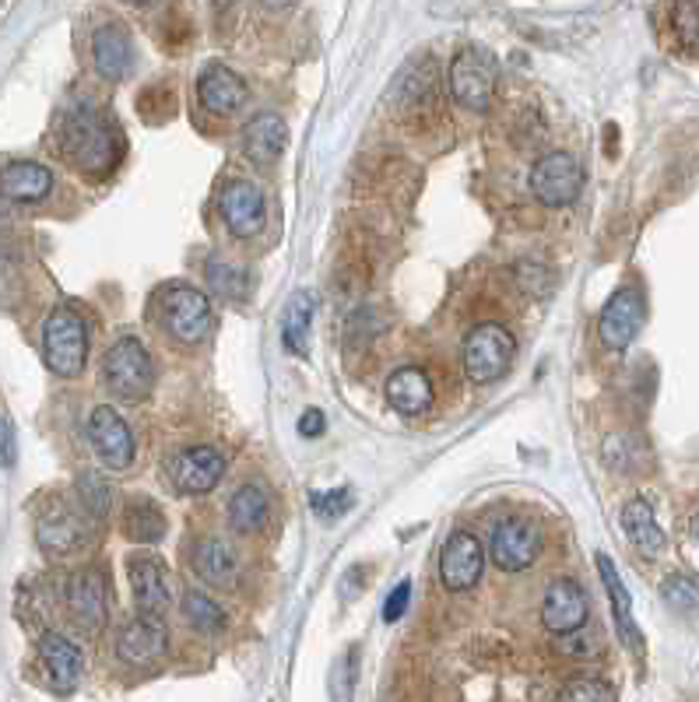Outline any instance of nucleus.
<instances>
[{"label":"nucleus","instance_id":"7c9ffc66","mask_svg":"<svg viewBox=\"0 0 699 702\" xmlns=\"http://www.w3.org/2000/svg\"><path fill=\"white\" fill-rule=\"evenodd\" d=\"M180 608H183V618L204 636H215V633L225 629V612L215 604V597H207L201 591H186Z\"/></svg>","mask_w":699,"mask_h":702},{"label":"nucleus","instance_id":"f03ea898","mask_svg":"<svg viewBox=\"0 0 699 702\" xmlns=\"http://www.w3.org/2000/svg\"><path fill=\"white\" fill-rule=\"evenodd\" d=\"M43 358L56 376H78L88 363V327L85 320L61 306L43 324Z\"/></svg>","mask_w":699,"mask_h":702},{"label":"nucleus","instance_id":"f3484780","mask_svg":"<svg viewBox=\"0 0 699 702\" xmlns=\"http://www.w3.org/2000/svg\"><path fill=\"white\" fill-rule=\"evenodd\" d=\"M165 629H162V618H144L138 615L135 622L120 625L117 633V657L135 663V668H144V663L159 660L165 654Z\"/></svg>","mask_w":699,"mask_h":702},{"label":"nucleus","instance_id":"5701e85b","mask_svg":"<svg viewBox=\"0 0 699 702\" xmlns=\"http://www.w3.org/2000/svg\"><path fill=\"white\" fill-rule=\"evenodd\" d=\"M289 144V127L278 112H257V117L243 127V151L257 165H271L281 159Z\"/></svg>","mask_w":699,"mask_h":702},{"label":"nucleus","instance_id":"bb28decb","mask_svg":"<svg viewBox=\"0 0 699 702\" xmlns=\"http://www.w3.org/2000/svg\"><path fill=\"white\" fill-rule=\"evenodd\" d=\"M598 573H601V583H604V591H609L612 597V612H615V629L622 636V642L633 650H639V629H636V622H633V601H630V591H626V583H622L619 576V569L609 555H598Z\"/></svg>","mask_w":699,"mask_h":702},{"label":"nucleus","instance_id":"ea45409f","mask_svg":"<svg viewBox=\"0 0 699 702\" xmlns=\"http://www.w3.org/2000/svg\"><path fill=\"white\" fill-rule=\"evenodd\" d=\"M264 4H268V8H289L292 0H264Z\"/></svg>","mask_w":699,"mask_h":702},{"label":"nucleus","instance_id":"ddd939ff","mask_svg":"<svg viewBox=\"0 0 699 702\" xmlns=\"http://www.w3.org/2000/svg\"><path fill=\"white\" fill-rule=\"evenodd\" d=\"M222 222L229 225V233L239 239H250L264 229V194L250 180H233L218 197Z\"/></svg>","mask_w":699,"mask_h":702},{"label":"nucleus","instance_id":"412c9836","mask_svg":"<svg viewBox=\"0 0 699 702\" xmlns=\"http://www.w3.org/2000/svg\"><path fill=\"white\" fill-rule=\"evenodd\" d=\"M384 397H387V404L398 411V414H405V419H415V414L429 411V404H432V384H429V376L422 369L401 366V369H394L387 376Z\"/></svg>","mask_w":699,"mask_h":702},{"label":"nucleus","instance_id":"393cba45","mask_svg":"<svg viewBox=\"0 0 699 702\" xmlns=\"http://www.w3.org/2000/svg\"><path fill=\"white\" fill-rule=\"evenodd\" d=\"M622 530H626V538L633 541V548L639 555H647V559H657L660 552H665V530H660L657 517H654V509L647 499H630L626 506H622Z\"/></svg>","mask_w":699,"mask_h":702},{"label":"nucleus","instance_id":"c85d7f7f","mask_svg":"<svg viewBox=\"0 0 699 702\" xmlns=\"http://www.w3.org/2000/svg\"><path fill=\"white\" fill-rule=\"evenodd\" d=\"M123 534L130 541H141V544H155L165 538V514L159 503H151L144 496L130 499L127 503V514H123Z\"/></svg>","mask_w":699,"mask_h":702},{"label":"nucleus","instance_id":"4468645a","mask_svg":"<svg viewBox=\"0 0 699 702\" xmlns=\"http://www.w3.org/2000/svg\"><path fill=\"white\" fill-rule=\"evenodd\" d=\"M482 565H485V555H482V541L475 534L458 530V534L447 538L443 555H440V576L447 583V591H471L482 576Z\"/></svg>","mask_w":699,"mask_h":702},{"label":"nucleus","instance_id":"4be33fe9","mask_svg":"<svg viewBox=\"0 0 699 702\" xmlns=\"http://www.w3.org/2000/svg\"><path fill=\"white\" fill-rule=\"evenodd\" d=\"M92 61H96V71L106 82H120L127 78L130 61H135V46H130V32L120 22L103 25L96 35H92Z\"/></svg>","mask_w":699,"mask_h":702},{"label":"nucleus","instance_id":"4c0bfd02","mask_svg":"<svg viewBox=\"0 0 699 702\" xmlns=\"http://www.w3.org/2000/svg\"><path fill=\"white\" fill-rule=\"evenodd\" d=\"M324 425H327V419H324V411H316V408H310V411H302V419H299V432L307 435V440H316L320 432H324Z\"/></svg>","mask_w":699,"mask_h":702},{"label":"nucleus","instance_id":"a211bd4d","mask_svg":"<svg viewBox=\"0 0 699 702\" xmlns=\"http://www.w3.org/2000/svg\"><path fill=\"white\" fill-rule=\"evenodd\" d=\"M40 657L46 663V674H50V685L53 692L61 695H71L74 689H78L82 681V671H85V660H82V650L74 647V642L61 633H46L40 639Z\"/></svg>","mask_w":699,"mask_h":702},{"label":"nucleus","instance_id":"9b49d317","mask_svg":"<svg viewBox=\"0 0 699 702\" xmlns=\"http://www.w3.org/2000/svg\"><path fill=\"white\" fill-rule=\"evenodd\" d=\"M541 622L556 636L580 633L588 625V594L573 580H552L541 597Z\"/></svg>","mask_w":699,"mask_h":702},{"label":"nucleus","instance_id":"f8f14e48","mask_svg":"<svg viewBox=\"0 0 699 702\" xmlns=\"http://www.w3.org/2000/svg\"><path fill=\"white\" fill-rule=\"evenodd\" d=\"M130 591H135V608L144 618H162L173 604V591H169V576L159 559L151 555H135L127 562Z\"/></svg>","mask_w":699,"mask_h":702},{"label":"nucleus","instance_id":"a19ab883","mask_svg":"<svg viewBox=\"0 0 699 702\" xmlns=\"http://www.w3.org/2000/svg\"><path fill=\"white\" fill-rule=\"evenodd\" d=\"M127 4H138V8H148V4H155V0H127Z\"/></svg>","mask_w":699,"mask_h":702},{"label":"nucleus","instance_id":"e433bc0d","mask_svg":"<svg viewBox=\"0 0 699 702\" xmlns=\"http://www.w3.org/2000/svg\"><path fill=\"white\" fill-rule=\"evenodd\" d=\"M408 604H411V583L405 580V583H398L387 594V601H384V622H398L408 612Z\"/></svg>","mask_w":699,"mask_h":702},{"label":"nucleus","instance_id":"f704fd0d","mask_svg":"<svg viewBox=\"0 0 699 702\" xmlns=\"http://www.w3.org/2000/svg\"><path fill=\"white\" fill-rule=\"evenodd\" d=\"M559 699H566V702H583V699H591V702H609V699H615V689L612 685H604L601 678H577V681H570V685H566L562 692H559Z\"/></svg>","mask_w":699,"mask_h":702},{"label":"nucleus","instance_id":"2f4dec72","mask_svg":"<svg viewBox=\"0 0 699 702\" xmlns=\"http://www.w3.org/2000/svg\"><path fill=\"white\" fill-rule=\"evenodd\" d=\"M204 278L207 284L218 292V295H229V299H243L247 295V281L250 274L239 268V263H233L229 257H212L204 263Z\"/></svg>","mask_w":699,"mask_h":702},{"label":"nucleus","instance_id":"9d476101","mask_svg":"<svg viewBox=\"0 0 699 702\" xmlns=\"http://www.w3.org/2000/svg\"><path fill=\"white\" fill-rule=\"evenodd\" d=\"M538 555H541V530L531 520L509 517V520L496 523V530H493V562L503 569V573H520V569H531Z\"/></svg>","mask_w":699,"mask_h":702},{"label":"nucleus","instance_id":"473e14b6","mask_svg":"<svg viewBox=\"0 0 699 702\" xmlns=\"http://www.w3.org/2000/svg\"><path fill=\"white\" fill-rule=\"evenodd\" d=\"M660 597L675 615H699V583L689 576H668L660 583Z\"/></svg>","mask_w":699,"mask_h":702},{"label":"nucleus","instance_id":"7ed1b4c3","mask_svg":"<svg viewBox=\"0 0 699 702\" xmlns=\"http://www.w3.org/2000/svg\"><path fill=\"white\" fill-rule=\"evenodd\" d=\"M159 316L169 337L180 345H197L212 331V302L204 292L186 284H165L159 295Z\"/></svg>","mask_w":699,"mask_h":702},{"label":"nucleus","instance_id":"dca6fc26","mask_svg":"<svg viewBox=\"0 0 699 702\" xmlns=\"http://www.w3.org/2000/svg\"><path fill=\"white\" fill-rule=\"evenodd\" d=\"M197 99L207 112L215 117H236L247 102V85L243 78L225 64H207L197 78Z\"/></svg>","mask_w":699,"mask_h":702},{"label":"nucleus","instance_id":"423d86ee","mask_svg":"<svg viewBox=\"0 0 699 702\" xmlns=\"http://www.w3.org/2000/svg\"><path fill=\"white\" fill-rule=\"evenodd\" d=\"M450 91L464 109L485 112L496 95V61L482 46H467L450 64Z\"/></svg>","mask_w":699,"mask_h":702},{"label":"nucleus","instance_id":"a878e982","mask_svg":"<svg viewBox=\"0 0 699 702\" xmlns=\"http://www.w3.org/2000/svg\"><path fill=\"white\" fill-rule=\"evenodd\" d=\"M53 190V173L40 162H11L0 173V197L18 204H35Z\"/></svg>","mask_w":699,"mask_h":702},{"label":"nucleus","instance_id":"c9c22d12","mask_svg":"<svg viewBox=\"0 0 699 702\" xmlns=\"http://www.w3.org/2000/svg\"><path fill=\"white\" fill-rule=\"evenodd\" d=\"M78 492H82V506H85L96 520H103V517L109 514V488L96 478V474H82Z\"/></svg>","mask_w":699,"mask_h":702},{"label":"nucleus","instance_id":"0eeeda50","mask_svg":"<svg viewBox=\"0 0 699 702\" xmlns=\"http://www.w3.org/2000/svg\"><path fill=\"white\" fill-rule=\"evenodd\" d=\"M583 190V165L570 151H549L531 169V194L545 207H570Z\"/></svg>","mask_w":699,"mask_h":702},{"label":"nucleus","instance_id":"58836bf2","mask_svg":"<svg viewBox=\"0 0 699 702\" xmlns=\"http://www.w3.org/2000/svg\"><path fill=\"white\" fill-rule=\"evenodd\" d=\"M14 453H18V446H14V429H11L8 419H0V464L11 467V464H14Z\"/></svg>","mask_w":699,"mask_h":702},{"label":"nucleus","instance_id":"39448f33","mask_svg":"<svg viewBox=\"0 0 699 702\" xmlns=\"http://www.w3.org/2000/svg\"><path fill=\"white\" fill-rule=\"evenodd\" d=\"M517 341L503 324H478L471 327L464 341V372L471 384H493L499 379L509 363H514Z\"/></svg>","mask_w":699,"mask_h":702},{"label":"nucleus","instance_id":"79ce46f5","mask_svg":"<svg viewBox=\"0 0 699 702\" xmlns=\"http://www.w3.org/2000/svg\"><path fill=\"white\" fill-rule=\"evenodd\" d=\"M696 538H699V520H696Z\"/></svg>","mask_w":699,"mask_h":702},{"label":"nucleus","instance_id":"1a4fd4ad","mask_svg":"<svg viewBox=\"0 0 699 702\" xmlns=\"http://www.w3.org/2000/svg\"><path fill=\"white\" fill-rule=\"evenodd\" d=\"M88 443L109 471H127L135 464V432L117 408L99 404L88 414Z\"/></svg>","mask_w":699,"mask_h":702},{"label":"nucleus","instance_id":"c756f323","mask_svg":"<svg viewBox=\"0 0 699 702\" xmlns=\"http://www.w3.org/2000/svg\"><path fill=\"white\" fill-rule=\"evenodd\" d=\"M313 310H316V299L310 292L292 295V302L286 306V320H281V341H286V348L292 355H307V348H310Z\"/></svg>","mask_w":699,"mask_h":702},{"label":"nucleus","instance_id":"6e6552de","mask_svg":"<svg viewBox=\"0 0 699 702\" xmlns=\"http://www.w3.org/2000/svg\"><path fill=\"white\" fill-rule=\"evenodd\" d=\"M647 320V299L639 289L626 284V289H619L609 302H604V310L598 316V337L601 345L609 352H626L639 327H644Z\"/></svg>","mask_w":699,"mask_h":702},{"label":"nucleus","instance_id":"2eb2a0df","mask_svg":"<svg viewBox=\"0 0 699 702\" xmlns=\"http://www.w3.org/2000/svg\"><path fill=\"white\" fill-rule=\"evenodd\" d=\"M225 474V453L215 446H194L183 450L173 464V482L183 496H204L212 492Z\"/></svg>","mask_w":699,"mask_h":702},{"label":"nucleus","instance_id":"72a5a7b5","mask_svg":"<svg viewBox=\"0 0 699 702\" xmlns=\"http://www.w3.org/2000/svg\"><path fill=\"white\" fill-rule=\"evenodd\" d=\"M310 506L320 520H337L348 514L352 506V488H331V492H313Z\"/></svg>","mask_w":699,"mask_h":702},{"label":"nucleus","instance_id":"aec40b11","mask_svg":"<svg viewBox=\"0 0 699 702\" xmlns=\"http://www.w3.org/2000/svg\"><path fill=\"white\" fill-rule=\"evenodd\" d=\"M35 538L50 555H71L74 548L85 544V523L67 506H50L35 520Z\"/></svg>","mask_w":699,"mask_h":702},{"label":"nucleus","instance_id":"6ab92c4d","mask_svg":"<svg viewBox=\"0 0 699 702\" xmlns=\"http://www.w3.org/2000/svg\"><path fill=\"white\" fill-rule=\"evenodd\" d=\"M67 612L82 629H99L106 622V580L96 569H82L67 580Z\"/></svg>","mask_w":699,"mask_h":702},{"label":"nucleus","instance_id":"cd10ccee","mask_svg":"<svg viewBox=\"0 0 699 702\" xmlns=\"http://www.w3.org/2000/svg\"><path fill=\"white\" fill-rule=\"evenodd\" d=\"M268 509H271L268 492L260 485H243L229 499V527L236 534H254V530H260L264 520H268Z\"/></svg>","mask_w":699,"mask_h":702},{"label":"nucleus","instance_id":"20e7f679","mask_svg":"<svg viewBox=\"0 0 699 702\" xmlns=\"http://www.w3.org/2000/svg\"><path fill=\"white\" fill-rule=\"evenodd\" d=\"M106 384L123 401H144L155 390V363L138 337H120L106 352Z\"/></svg>","mask_w":699,"mask_h":702},{"label":"nucleus","instance_id":"b1692460","mask_svg":"<svg viewBox=\"0 0 699 702\" xmlns=\"http://www.w3.org/2000/svg\"><path fill=\"white\" fill-rule=\"evenodd\" d=\"M191 565L207 586H218V591H233L239 580V562L233 548L218 538H201L191 548Z\"/></svg>","mask_w":699,"mask_h":702},{"label":"nucleus","instance_id":"f257e3e1","mask_svg":"<svg viewBox=\"0 0 699 702\" xmlns=\"http://www.w3.org/2000/svg\"><path fill=\"white\" fill-rule=\"evenodd\" d=\"M61 151L71 165H78L85 176H109L120 162L123 141L103 112L92 106H78L64 117Z\"/></svg>","mask_w":699,"mask_h":702}]
</instances>
